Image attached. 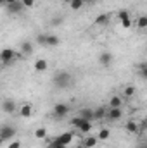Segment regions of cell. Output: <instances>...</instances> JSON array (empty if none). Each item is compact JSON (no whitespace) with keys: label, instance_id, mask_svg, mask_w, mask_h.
<instances>
[{"label":"cell","instance_id":"2","mask_svg":"<svg viewBox=\"0 0 147 148\" xmlns=\"http://www.w3.org/2000/svg\"><path fill=\"white\" fill-rule=\"evenodd\" d=\"M68 114H69V107L66 103H55L54 105V110H52V117L54 119H64Z\"/></svg>","mask_w":147,"mask_h":148},{"label":"cell","instance_id":"8","mask_svg":"<svg viewBox=\"0 0 147 148\" xmlns=\"http://www.w3.org/2000/svg\"><path fill=\"white\" fill-rule=\"evenodd\" d=\"M121 115H123V110H121V107H109L107 109V119L109 121H119L121 119Z\"/></svg>","mask_w":147,"mask_h":148},{"label":"cell","instance_id":"26","mask_svg":"<svg viewBox=\"0 0 147 148\" xmlns=\"http://www.w3.org/2000/svg\"><path fill=\"white\" fill-rule=\"evenodd\" d=\"M35 138L37 140H45L47 138V129L45 127H38L37 131H35Z\"/></svg>","mask_w":147,"mask_h":148},{"label":"cell","instance_id":"33","mask_svg":"<svg viewBox=\"0 0 147 148\" xmlns=\"http://www.w3.org/2000/svg\"><path fill=\"white\" fill-rule=\"evenodd\" d=\"M137 148H147V141H142V143H139Z\"/></svg>","mask_w":147,"mask_h":148},{"label":"cell","instance_id":"31","mask_svg":"<svg viewBox=\"0 0 147 148\" xmlns=\"http://www.w3.org/2000/svg\"><path fill=\"white\" fill-rule=\"evenodd\" d=\"M21 2H23V5H24V7H28V9L35 5V0H21Z\"/></svg>","mask_w":147,"mask_h":148},{"label":"cell","instance_id":"5","mask_svg":"<svg viewBox=\"0 0 147 148\" xmlns=\"http://www.w3.org/2000/svg\"><path fill=\"white\" fill-rule=\"evenodd\" d=\"M14 136H16V127H12V126H3L2 129H0V140L5 143V141H9V140H14Z\"/></svg>","mask_w":147,"mask_h":148},{"label":"cell","instance_id":"32","mask_svg":"<svg viewBox=\"0 0 147 148\" xmlns=\"http://www.w3.org/2000/svg\"><path fill=\"white\" fill-rule=\"evenodd\" d=\"M9 148H21V141H17V140H14L12 143H9Z\"/></svg>","mask_w":147,"mask_h":148},{"label":"cell","instance_id":"24","mask_svg":"<svg viewBox=\"0 0 147 148\" xmlns=\"http://www.w3.org/2000/svg\"><path fill=\"white\" fill-rule=\"evenodd\" d=\"M137 28L139 29H147V16H140L137 19Z\"/></svg>","mask_w":147,"mask_h":148},{"label":"cell","instance_id":"7","mask_svg":"<svg viewBox=\"0 0 147 148\" xmlns=\"http://www.w3.org/2000/svg\"><path fill=\"white\" fill-rule=\"evenodd\" d=\"M5 9H7V12H9V14H21L26 7L23 5V2H14V3H7V5H5Z\"/></svg>","mask_w":147,"mask_h":148},{"label":"cell","instance_id":"9","mask_svg":"<svg viewBox=\"0 0 147 148\" xmlns=\"http://www.w3.org/2000/svg\"><path fill=\"white\" fill-rule=\"evenodd\" d=\"M99 64L102 67H109L111 64H112V53L111 52H102L99 55Z\"/></svg>","mask_w":147,"mask_h":148},{"label":"cell","instance_id":"1","mask_svg":"<svg viewBox=\"0 0 147 148\" xmlns=\"http://www.w3.org/2000/svg\"><path fill=\"white\" fill-rule=\"evenodd\" d=\"M52 81H54V84H55L57 88L64 90V88H68V86L71 84L73 77H71V74L68 73V71H59V73H55V76H54Z\"/></svg>","mask_w":147,"mask_h":148},{"label":"cell","instance_id":"20","mask_svg":"<svg viewBox=\"0 0 147 148\" xmlns=\"http://www.w3.org/2000/svg\"><path fill=\"white\" fill-rule=\"evenodd\" d=\"M59 36L57 35H49V38H47V47L49 48H54V47H57L59 45Z\"/></svg>","mask_w":147,"mask_h":148},{"label":"cell","instance_id":"4","mask_svg":"<svg viewBox=\"0 0 147 148\" xmlns=\"http://www.w3.org/2000/svg\"><path fill=\"white\" fill-rule=\"evenodd\" d=\"M14 59H16V53H14V50H12V48H3V50H2V53H0V60H2V64H3V66L12 64V62H14Z\"/></svg>","mask_w":147,"mask_h":148},{"label":"cell","instance_id":"15","mask_svg":"<svg viewBox=\"0 0 147 148\" xmlns=\"http://www.w3.org/2000/svg\"><path fill=\"white\" fill-rule=\"evenodd\" d=\"M78 115H80L81 119H85V121H90V122L95 119V117H94V110H92V109H81V110L78 112Z\"/></svg>","mask_w":147,"mask_h":148},{"label":"cell","instance_id":"11","mask_svg":"<svg viewBox=\"0 0 147 148\" xmlns=\"http://www.w3.org/2000/svg\"><path fill=\"white\" fill-rule=\"evenodd\" d=\"M97 143H99V138L97 136H88V138H85L81 141V147L83 148H95Z\"/></svg>","mask_w":147,"mask_h":148},{"label":"cell","instance_id":"30","mask_svg":"<svg viewBox=\"0 0 147 148\" xmlns=\"http://www.w3.org/2000/svg\"><path fill=\"white\" fill-rule=\"evenodd\" d=\"M49 148H68V147H64V145H59V143H55L54 140L49 143Z\"/></svg>","mask_w":147,"mask_h":148},{"label":"cell","instance_id":"3","mask_svg":"<svg viewBox=\"0 0 147 148\" xmlns=\"http://www.w3.org/2000/svg\"><path fill=\"white\" fill-rule=\"evenodd\" d=\"M118 19H119V24L125 28V29H130L132 28V16H130V12L128 10H119L118 12Z\"/></svg>","mask_w":147,"mask_h":148},{"label":"cell","instance_id":"25","mask_svg":"<svg viewBox=\"0 0 147 148\" xmlns=\"http://www.w3.org/2000/svg\"><path fill=\"white\" fill-rule=\"evenodd\" d=\"M47 38H49L47 33H40V35H37V43L42 47H47Z\"/></svg>","mask_w":147,"mask_h":148},{"label":"cell","instance_id":"19","mask_svg":"<svg viewBox=\"0 0 147 148\" xmlns=\"http://www.w3.org/2000/svg\"><path fill=\"white\" fill-rule=\"evenodd\" d=\"M106 115H107V109H104V107H99V109L94 110V117H95V121H102Z\"/></svg>","mask_w":147,"mask_h":148},{"label":"cell","instance_id":"16","mask_svg":"<svg viewBox=\"0 0 147 148\" xmlns=\"http://www.w3.org/2000/svg\"><path fill=\"white\" fill-rule=\"evenodd\" d=\"M80 133H90V129H92V122L90 121H85V119H81V122H80V126L76 127Z\"/></svg>","mask_w":147,"mask_h":148},{"label":"cell","instance_id":"14","mask_svg":"<svg viewBox=\"0 0 147 148\" xmlns=\"http://www.w3.org/2000/svg\"><path fill=\"white\" fill-rule=\"evenodd\" d=\"M35 71L37 73H45L47 69H49V62L45 60V59H38V60H35Z\"/></svg>","mask_w":147,"mask_h":148},{"label":"cell","instance_id":"23","mask_svg":"<svg viewBox=\"0 0 147 148\" xmlns=\"http://www.w3.org/2000/svg\"><path fill=\"white\" fill-rule=\"evenodd\" d=\"M21 50H23V53L30 55V53L33 52V47H31V43H30V41H23V43H21Z\"/></svg>","mask_w":147,"mask_h":148},{"label":"cell","instance_id":"12","mask_svg":"<svg viewBox=\"0 0 147 148\" xmlns=\"http://www.w3.org/2000/svg\"><path fill=\"white\" fill-rule=\"evenodd\" d=\"M31 114H33L31 103H23V105H21V109H19V115H21V117L28 119V117H31Z\"/></svg>","mask_w":147,"mask_h":148},{"label":"cell","instance_id":"13","mask_svg":"<svg viewBox=\"0 0 147 148\" xmlns=\"http://www.w3.org/2000/svg\"><path fill=\"white\" fill-rule=\"evenodd\" d=\"M2 110L5 112V114H14V110H16V102L14 100H3Z\"/></svg>","mask_w":147,"mask_h":148},{"label":"cell","instance_id":"10","mask_svg":"<svg viewBox=\"0 0 147 148\" xmlns=\"http://www.w3.org/2000/svg\"><path fill=\"white\" fill-rule=\"evenodd\" d=\"M125 131L130 133V134H139V133H140V126H139L135 121H128V122L125 124Z\"/></svg>","mask_w":147,"mask_h":148},{"label":"cell","instance_id":"6","mask_svg":"<svg viewBox=\"0 0 147 148\" xmlns=\"http://www.w3.org/2000/svg\"><path fill=\"white\" fill-rule=\"evenodd\" d=\"M54 141H55V143H59V145H64V147H68V145L73 141V133H71V131H68V133H62V134L55 136V138H54Z\"/></svg>","mask_w":147,"mask_h":148},{"label":"cell","instance_id":"27","mask_svg":"<svg viewBox=\"0 0 147 148\" xmlns=\"http://www.w3.org/2000/svg\"><path fill=\"white\" fill-rule=\"evenodd\" d=\"M133 95H135V86H132V84L125 86V97L130 98V97H133Z\"/></svg>","mask_w":147,"mask_h":148},{"label":"cell","instance_id":"34","mask_svg":"<svg viewBox=\"0 0 147 148\" xmlns=\"http://www.w3.org/2000/svg\"><path fill=\"white\" fill-rule=\"evenodd\" d=\"M142 127H146V129H147V117H146V121L142 122Z\"/></svg>","mask_w":147,"mask_h":148},{"label":"cell","instance_id":"37","mask_svg":"<svg viewBox=\"0 0 147 148\" xmlns=\"http://www.w3.org/2000/svg\"><path fill=\"white\" fill-rule=\"evenodd\" d=\"M64 2H68V3H69V0H64Z\"/></svg>","mask_w":147,"mask_h":148},{"label":"cell","instance_id":"21","mask_svg":"<svg viewBox=\"0 0 147 148\" xmlns=\"http://www.w3.org/2000/svg\"><path fill=\"white\" fill-rule=\"evenodd\" d=\"M83 5H85V0H69L71 10H80V9H83Z\"/></svg>","mask_w":147,"mask_h":148},{"label":"cell","instance_id":"28","mask_svg":"<svg viewBox=\"0 0 147 148\" xmlns=\"http://www.w3.org/2000/svg\"><path fill=\"white\" fill-rule=\"evenodd\" d=\"M80 122H81V117H80V115H76V117L71 119V126H73V127H78V126H80Z\"/></svg>","mask_w":147,"mask_h":148},{"label":"cell","instance_id":"17","mask_svg":"<svg viewBox=\"0 0 147 148\" xmlns=\"http://www.w3.org/2000/svg\"><path fill=\"white\" fill-rule=\"evenodd\" d=\"M97 138H99V141H107V140L111 138V129L102 127V129L97 133Z\"/></svg>","mask_w":147,"mask_h":148},{"label":"cell","instance_id":"18","mask_svg":"<svg viewBox=\"0 0 147 148\" xmlns=\"http://www.w3.org/2000/svg\"><path fill=\"white\" fill-rule=\"evenodd\" d=\"M107 23H109V14H99L95 17V24L97 26H106Z\"/></svg>","mask_w":147,"mask_h":148},{"label":"cell","instance_id":"22","mask_svg":"<svg viewBox=\"0 0 147 148\" xmlns=\"http://www.w3.org/2000/svg\"><path fill=\"white\" fill-rule=\"evenodd\" d=\"M121 105H123V98H121V97H118V95L111 97V100H109V107H121Z\"/></svg>","mask_w":147,"mask_h":148},{"label":"cell","instance_id":"35","mask_svg":"<svg viewBox=\"0 0 147 148\" xmlns=\"http://www.w3.org/2000/svg\"><path fill=\"white\" fill-rule=\"evenodd\" d=\"M92 2H95V0H85V3H92Z\"/></svg>","mask_w":147,"mask_h":148},{"label":"cell","instance_id":"29","mask_svg":"<svg viewBox=\"0 0 147 148\" xmlns=\"http://www.w3.org/2000/svg\"><path fill=\"white\" fill-rule=\"evenodd\" d=\"M140 76L147 79V64H140Z\"/></svg>","mask_w":147,"mask_h":148},{"label":"cell","instance_id":"36","mask_svg":"<svg viewBox=\"0 0 147 148\" xmlns=\"http://www.w3.org/2000/svg\"><path fill=\"white\" fill-rule=\"evenodd\" d=\"M0 2H2V5H3V3H5V0H0Z\"/></svg>","mask_w":147,"mask_h":148},{"label":"cell","instance_id":"38","mask_svg":"<svg viewBox=\"0 0 147 148\" xmlns=\"http://www.w3.org/2000/svg\"><path fill=\"white\" fill-rule=\"evenodd\" d=\"M80 148H83V147H80Z\"/></svg>","mask_w":147,"mask_h":148}]
</instances>
